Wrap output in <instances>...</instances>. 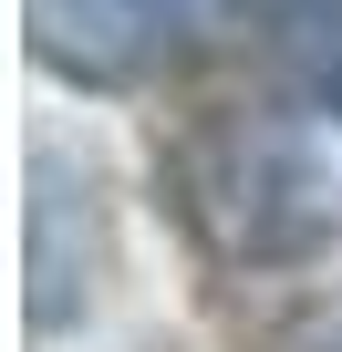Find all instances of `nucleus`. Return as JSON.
<instances>
[{"label": "nucleus", "mask_w": 342, "mask_h": 352, "mask_svg": "<svg viewBox=\"0 0 342 352\" xmlns=\"http://www.w3.org/2000/svg\"><path fill=\"white\" fill-rule=\"evenodd\" d=\"M270 63L311 114H342V0H270Z\"/></svg>", "instance_id": "7ed1b4c3"}, {"label": "nucleus", "mask_w": 342, "mask_h": 352, "mask_svg": "<svg viewBox=\"0 0 342 352\" xmlns=\"http://www.w3.org/2000/svg\"><path fill=\"white\" fill-rule=\"evenodd\" d=\"M177 197H187L197 239L239 270H270V259H301V249L332 239V176L270 114H218L208 135H187L177 145Z\"/></svg>", "instance_id": "f257e3e1"}, {"label": "nucleus", "mask_w": 342, "mask_h": 352, "mask_svg": "<svg viewBox=\"0 0 342 352\" xmlns=\"http://www.w3.org/2000/svg\"><path fill=\"white\" fill-rule=\"evenodd\" d=\"M228 0H21L32 63L63 83H145L156 63H177L208 42Z\"/></svg>", "instance_id": "f03ea898"}, {"label": "nucleus", "mask_w": 342, "mask_h": 352, "mask_svg": "<svg viewBox=\"0 0 342 352\" xmlns=\"http://www.w3.org/2000/svg\"><path fill=\"white\" fill-rule=\"evenodd\" d=\"M280 352H342V311H311V321H290V331H280Z\"/></svg>", "instance_id": "20e7f679"}]
</instances>
